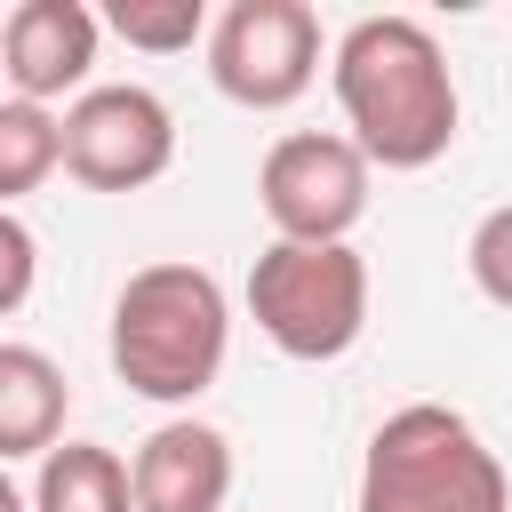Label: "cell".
Returning a JSON list of instances; mask_svg holds the SVG:
<instances>
[{
    "label": "cell",
    "mask_w": 512,
    "mask_h": 512,
    "mask_svg": "<svg viewBox=\"0 0 512 512\" xmlns=\"http://www.w3.org/2000/svg\"><path fill=\"white\" fill-rule=\"evenodd\" d=\"M64 168V112L48 104H0V200L16 208L24 192H40V176Z\"/></svg>",
    "instance_id": "obj_12"
},
{
    "label": "cell",
    "mask_w": 512,
    "mask_h": 512,
    "mask_svg": "<svg viewBox=\"0 0 512 512\" xmlns=\"http://www.w3.org/2000/svg\"><path fill=\"white\" fill-rule=\"evenodd\" d=\"M328 80H336V112L352 128V144L376 160V168H432L448 144H456V72L432 40V24L416 16H360L344 24L336 56H328Z\"/></svg>",
    "instance_id": "obj_1"
},
{
    "label": "cell",
    "mask_w": 512,
    "mask_h": 512,
    "mask_svg": "<svg viewBox=\"0 0 512 512\" xmlns=\"http://www.w3.org/2000/svg\"><path fill=\"white\" fill-rule=\"evenodd\" d=\"M176 168V112L136 88L104 80L80 104H64V176L88 192H144Z\"/></svg>",
    "instance_id": "obj_7"
},
{
    "label": "cell",
    "mask_w": 512,
    "mask_h": 512,
    "mask_svg": "<svg viewBox=\"0 0 512 512\" xmlns=\"http://www.w3.org/2000/svg\"><path fill=\"white\" fill-rule=\"evenodd\" d=\"M464 264H472V288H480L496 312H512V200H496V208L472 224Z\"/></svg>",
    "instance_id": "obj_14"
},
{
    "label": "cell",
    "mask_w": 512,
    "mask_h": 512,
    "mask_svg": "<svg viewBox=\"0 0 512 512\" xmlns=\"http://www.w3.org/2000/svg\"><path fill=\"white\" fill-rule=\"evenodd\" d=\"M32 512H136V472L104 440H64L32 472Z\"/></svg>",
    "instance_id": "obj_11"
},
{
    "label": "cell",
    "mask_w": 512,
    "mask_h": 512,
    "mask_svg": "<svg viewBox=\"0 0 512 512\" xmlns=\"http://www.w3.org/2000/svg\"><path fill=\"white\" fill-rule=\"evenodd\" d=\"M128 472H136V512H224L232 440L216 424H200V416H168L160 432H144Z\"/></svg>",
    "instance_id": "obj_9"
},
{
    "label": "cell",
    "mask_w": 512,
    "mask_h": 512,
    "mask_svg": "<svg viewBox=\"0 0 512 512\" xmlns=\"http://www.w3.org/2000/svg\"><path fill=\"white\" fill-rule=\"evenodd\" d=\"M64 408H72L64 368L40 344H0V456L8 464L48 456L56 432H64Z\"/></svg>",
    "instance_id": "obj_10"
},
{
    "label": "cell",
    "mask_w": 512,
    "mask_h": 512,
    "mask_svg": "<svg viewBox=\"0 0 512 512\" xmlns=\"http://www.w3.org/2000/svg\"><path fill=\"white\" fill-rule=\"evenodd\" d=\"M360 512H512V488L496 448L472 432V416L440 400H408L368 432Z\"/></svg>",
    "instance_id": "obj_3"
},
{
    "label": "cell",
    "mask_w": 512,
    "mask_h": 512,
    "mask_svg": "<svg viewBox=\"0 0 512 512\" xmlns=\"http://www.w3.org/2000/svg\"><path fill=\"white\" fill-rule=\"evenodd\" d=\"M96 40H104V16L80 8V0H16L8 24H0V72H8V96L16 104H56V96H88V72H96Z\"/></svg>",
    "instance_id": "obj_8"
},
{
    "label": "cell",
    "mask_w": 512,
    "mask_h": 512,
    "mask_svg": "<svg viewBox=\"0 0 512 512\" xmlns=\"http://www.w3.org/2000/svg\"><path fill=\"white\" fill-rule=\"evenodd\" d=\"M232 352V304L208 264H144L112 296V368L152 408H192Z\"/></svg>",
    "instance_id": "obj_2"
},
{
    "label": "cell",
    "mask_w": 512,
    "mask_h": 512,
    "mask_svg": "<svg viewBox=\"0 0 512 512\" xmlns=\"http://www.w3.org/2000/svg\"><path fill=\"white\" fill-rule=\"evenodd\" d=\"M32 264H40V240L16 208H0V312H24L32 296Z\"/></svg>",
    "instance_id": "obj_15"
},
{
    "label": "cell",
    "mask_w": 512,
    "mask_h": 512,
    "mask_svg": "<svg viewBox=\"0 0 512 512\" xmlns=\"http://www.w3.org/2000/svg\"><path fill=\"white\" fill-rule=\"evenodd\" d=\"M208 80L240 112H288L320 80V16L304 0H232L208 32Z\"/></svg>",
    "instance_id": "obj_5"
},
{
    "label": "cell",
    "mask_w": 512,
    "mask_h": 512,
    "mask_svg": "<svg viewBox=\"0 0 512 512\" xmlns=\"http://www.w3.org/2000/svg\"><path fill=\"white\" fill-rule=\"evenodd\" d=\"M248 312L288 360H344L368 328V256L352 240H272L248 264Z\"/></svg>",
    "instance_id": "obj_4"
},
{
    "label": "cell",
    "mask_w": 512,
    "mask_h": 512,
    "mask_svg": "<svg viewBox=\"0 0 512 512\" xmlns=\"http://www.w3.org/2000/svg\"><path fill=\"white\" fill-rule=\"evenodd\" d=\"M104 32H120L144 56H184V48H208L216 16L200 0H112L104 8Z\"/></svg>",
    "instance_id": "obj_13"
},
{
    "label": "cell",
    "mask_w": 512,
    "mask_h": 512,
    "mask_svg": "<svg viewBox=\"0 0 512 512\" xmlns=\"http://www.w3.org/2000/svg\"><path fill=\"white\" fill-rule=\"evenodd\" d=\"M368 176H376V160L352 136H328V128L280 136L256 168V200H264L272 240H312V248L352 240V224L368 216Z\"/></svg>",
    "instance_id": "obj_6"
}]
</instances>
